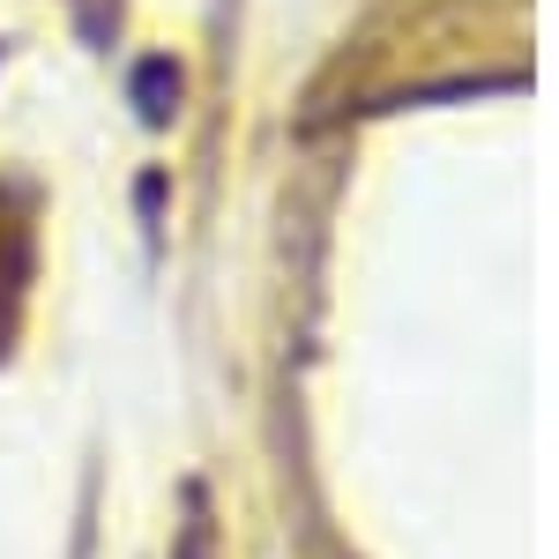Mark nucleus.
<instances>
[{"instance_id":"nucleus-1","label":"nucleus","mask_w":559,"mask_h":559,"mask_svg":"<svg viewBox=\"0 0 559 559\" xmlns=\"http://www.w3.org/2000/svg\"><path fill=\"white\" fill-rule=\"evenodd\" d=\"M23 276H31V239H23V224H8V216H0V350H8V329H15Z\"/></svg>"}]
</instances>
